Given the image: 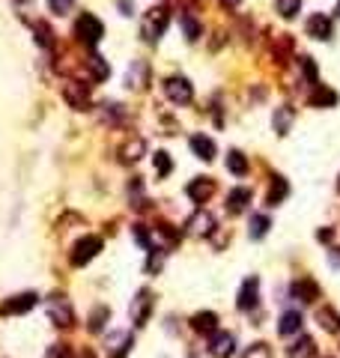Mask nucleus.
I'll use <instances>...</instances> for the list:
<instances>
[{"label":"nucleus","mask_w":340,"mask_h":358,"mask_svg":"<svg viewBox=\"0 0 340 358\" xmlns=\"http://www.w3.org/2000/svg\"><path fill=\"white\" fill-rule=\"evenodd\" d=\"M299 66H301V72H304V78H308L310 84H313V81H317V66H313V60H310V57H301Z\"/></svg>","instance_id":"nucleus-35"},{"label":"nucleus","mask_w":340,"mask_h":358,"mask_svg":"<svg viewBox=\"0 0 340 358\" xmlns=\"http://www.w3.org/2000/svg\"><path fill=\"white\" fill-rule=\"evenodd\" d=\"M81 358H96V355H93V349H84V352H81Z\"/></svg>","instance_id":"nucleus-41"},{"label":"nucleus","mask_w":340,"mask_h":358,"mask_svg":"<svg viewBox=\"0 0 340 358\" xmlns=\"http://www.w3.org/2000/svg\"><path fill=\"white\" fill-rule=\"evenodd\" d=\"M98 251H102V239L98 236H84L75 245V251H72V266H87Z\"/></svg>","instance_id":"nucleus-5"},{"label":"nucleus","mask_w":340,"mask_h":358,"mask_svg":"<svg viewBox=\"0 0 340 358\" xmlns=\"http://www.w3.org/2000/svg\"><path fill=\"white\" fill-rule=\"evenodd\" d=\"M245 358H272V349H268L266 344H254L245 352Z\"/></svg>","instance_id":"nucleus-34"},{"label":"nucleus","mask_w":340,"mask_h":358,"mask_svg":"<svg viewBox=\"0 0 340 358\" xmlns=\"http://www.w3.org/2000/svg\"><path fill=\"white\" fill-rule=\"evenodd\" d=\"M140 152H143V140L134 138L131 143H125V147H123V161H138Z\"/></svg>","instance_id":"nucleus-29"},{"label":"nucleus","mask_w":340,"mask_h":358,"mask_svg":"<svg viewBox=\"0 0 340 358\" xmlns=\"http://www.w3.org/2000/svg\"><path fill=\"white\" fill-rule=\"evenodd\" d=\"M334 102H337V93H334V90L317 84V90H313V96H310V105H313V107H322V105H334Z\"/></svg>","instance_id":"nucleus-26"},{"label":"nucleus","mask_w":340,"mask_h":358,"mask_svg":"<svg viewBox=\"0 0 340 358\" xmlns=\"http://www.w3.org/2000/svg\"><path fill=\"white\" fill-rule=\"evenodd\" d=\"M277 331H281V335H299V331H301V313L299 310H286L281 317Z\"/></svg>","instance_id":"nucleus-20"},{"label":"nucleus","mask_w":340,"mask_h":358,"mask_svg":"<svg viewBox=\"0 0 340 358\" xmlns=\"http://www.w3.org/2000/svg\"><path fill=\"white\" fill-rule=\"evenodd\" d=\"M337 15H340V3H337Z\"/></svg>","instance_id":"nucleus-42"},{"label":"nucleus","mask_w":340,"mask_h":358,"mask_svg":"<svg viewBox=\"0 0 340 358\" xmlns=\"http://www.w3.org/2000/svg\"><path fill=\"white\" fill-rule=\"evenodd\" d=\"M272 125H275L277 134L290 131V125H293V107H277L275 116H272Z\"/></svg>","instance_id":"nucleus-24"},{"label":"nucleus","mask_w":340,"mask_h":358,"mask_svg":"<svg viewBox=\"0 0 340 358\" xmlns=\"http://www.w3.org/2000/svg\"><path fill=\"white\" fill-rule=\"evenodd\" d=\"M36 42H39L42 48H51V27L45 21H36Z\"/></svg>","instance_id":"nucleus-32"},{"label":"nucleus","mask_w":340,"mask_h":358,"mask_svg":"<svg viewBox=\"0 0 340 358\" xmlns=\"http://www.w3.org/2000/svg\"><path fill=\"white\" fill-rule=\"evenodd\" d=\"M286 194H290V185H286V179H284V176H275V179H272V188H268V206H277Z\"/></svg>","instance_id":"nucleus-23"},{"label":"nucleus","mask_w":340,"mask_h":358,"mask_svg":"<svg viewBox=\"0 0 340 358\" xmlns=\"http://www.w3.org/2000/svg\"><path fill=\"white\" fill-rule=\"evenodd\" d=\"M227 170H230L233 176H245V173H248V158L242 156L239 149L227 152Z\"/></svg>","instance_id":"nucleus-25"},{"label":"nucleus","mask_w":340,"mask_h":358,"mask_svg":"<svg viewBox=\"0 0 340 358\" xmlns=\"http://www.w3.org/2000/svg\"><path fill=\"white\" fill-rule=\"evenodd\" d=\"M215 227V218L209 212H197L191 221H188V233H194V236H209Z\"/></svg>","instance_id":"nucleus-15"},{"label":"nucleus","mask_w":340,"mask_h":358,"mask_svg":"<svg viewBox=\"0 0 340 358\" xmlns=\"http://www.w3.org/2000/svg\"><path fill=\"white\" fill-rule=\"evenodd\" d=\"M75 36L84 45H98V39L105 36V27H102V21H98L96 15L84 12V15L78 18V24H75Z\"/></svg>","instance_id":"nucleus-2"},{"label":"nucleus","mask_w":340,"mask_h":358,"mask_svg":"<svg viewBox=\"0 0 340 358\" xmlns=\"http://www.w3.org/2000/svg\"><path fill=\"white\" fill-rule=\"evenodd\" d=\"M72 3H75V0H48L51 12H57V15H63V12H69V9H72Z\"/></svg>","instance_id":"nucleus-37"},{"label":"nucleus","mask_w":340,"mask_h":358,"mask_svg":"<svg viewBox=\"0 0 340 358\" xmlns=\"http://www.w3.org/2000/svg\"><path fill=\"white\" fill-rule=\"evenodd\" d=\"M317 319H319V326H322V328L331 331V335H337V331H340V313H337L334 308H328V304H326V308H319V310H317Z\"/></svg>","instance_id":"nucleus-19"},{"label":"nucleus","mask_w":340,"mask_h":358,"mask_svg":"<svg viewBox=\"0 0 340 358\" xmlns=\"http://www.w3.org/2000/svg\"><path fill=\"white\" fill-rule=\"evenodd\" d=\"M257 290H259V281L257 277H248L239 290V310H251L257 304Z\"/></svg>","instance_id":"nucleus-14"},{"label":"nucleus","mask_w":340,"mask_h":358,"mask_svg":"<svg viewBox=\"0 0 340 358\" xmlns=\"http://www.w3.org/2000/svg\"><path fill=\"white\" fill-rule=\"evenodd\" d=\"M182 30H185V39H188V42L200 39V24H197L194 15H182Z\"/></svg>","instance_id":"nucleus-28"},{"label":"nucleus","mask_w":340,"mask_h":358,"mask_svg":"<svg viewBox=\"0 0 340 358\" xmlns=\"http://www.w3.org/2000/svg\"><path fill=\"white\" fill-rule=\"evenodd\" d=\"M317 355V344H313V337L301 335L299 340H293L290 346H286V358H313Z\"/></svg>","instance_id":"nucleus-13"},{"label":"nucleus","mask_w":340,"mask_h":358,"mask_svg":"<svg viewBox=\"0 0 340 358\" xmlns=\"http://www.w3.org/2000/svg\"><path fill=\"white\" fill-rule=\"evenodd\" d=\"M152 165H156V173H158V176H167L170 170H173V165H170V156H167V152H156Z\"/></svg>","instance_id":"nucleus-31"},{"label":"nucleus","mask_w":340,"mask_h":358,"mask_svg":"<svg viewBox=\"0 0 340 358\" xmlns=\"http://www.w3.org/2000/svg\"><path fill=\"white\" fill-rule=\"evenodd\" d=\"M120 9H123V15H131L134 3H131V0H120Z\"/></svg>","instance_id":"nucleus-39"},{"label":"nucleus","mask_w":340,"mask_h":358,"mask_svg":"<svg viewBox=\"0 0 340 358\" xmlns=\"http://www.w3.org/2000/svg\"><path fill=\"white\" fill-rule=\"evenodd\" d=\"M134 239L140 242L143 248L147 251H152V242H149V233H147V227H143V224H138V227H134Z\"/></svg>","instance_id":"nucleus-36"},{"label":"nucleus","mask_w":340,"mask_h":358,"mask_svg":"<svg viewBox=\"0 0 340 358\" xmlns=\"http://www.w3.org/2000/svg\"><path fill=\"white\" fill-rule=\"evenodd\" d=\"M125 84L134 87V90H143L149 84V66L143 60H131L129 72H125Z\"/></svg>","instance_id":"nucleus-11"},{"label":"nucleus","mask_w":340,"mask_h":358,"mask_svg":"<svg viewBox=\"0 0 340 358\" xmlns=\"http://www.w3.org/2000/svg\"><path fill=\"white\" fill-rule=\"evenodd\" d=\"M248 203H251V188H233V191L227 194V206H230V212H242Z\"/></svg>","instance_id":"nucleus-21"},{"label":"nucleus","mask_w":340,"mask_h":358,"mask_svg":"<svg viewBox=\"0 0 340 358\" xmlns=\"http://www.w3.org/2000/svg\"><path fill=\"white\" fill-rule=\"evenodd\" d=\"M164 93H167V98L170 102H176V105H188L194 98V90H191V84H188L185 78H167L164 81Z\"/></svg>","instance_id":"nucleus-6"},{"label":"nucleus","mask_w":340,"mask_h":358,"mask_svg":"<svg viewBox=\"0 0 340 358\" xmlns=\"http://www.w3.org/2000/svg\"><path fill=\"white\" fill-rule=\"evenodd\" d=\"M63 98L75 111H89V90L84 84H78V81H66L63 84Z\"/></svg>","instance_id":"nucleus-4"},{"label":"nucleus","mask_w":340,"mask_h":358,"mask_svg":"<svg viewBox=\"0 0 340 358\" xmlns=\"http://www.w3.org/2000/svg\"><path fill=\"white\" fill-rule=\"evenodd\" d=\"M299 9H301V0H277V12L284 18H295Z\"/></svg>","instance_id":"nucleus-30"},{"label":"nucleus","mask_w":340,"mask_h":358,"mask_svg":"<svg viewBox=\"0 0 340 358\" xmlns=\"http://www.w3.org/2000/svg\"><path fill=\"white\" fill-rule=\"evenodd\" d=\"M105 319H107V308H96L93 317H89V331H98L105 326Z\"/></svg>","instance_id":"nucleus-33"},{"label":"nucleus","mask_w":340,"mask_h":358,"mask_svg":"<svg viewBox=\"0 0 340 358\" xmlns=\"http://www.w3.org/2000/svg\"><path fill=\"white\" fill-rule=\"evenodd\" d=\"M221 3H224V6H239L242 0H221Z\"/></svg>","instance_id":"nucleus-40"},{"label":"nucleus","mask_w":340,"mask_h":358,"mask_svg":"<svg viewBox=\"0 0 340 358\" xmlns=\"http://www.w3.org/2000/svg\"><path fill=\"white\" fill-rule=\"evenodd\" d=\"M191 152H194L197 158H203V161H212L215 158L212 138H206V134H194V138H191Z\"/></svg>","instance_id":"nucleus-16"},{"label":"nucleus","mask_w":340,"mask_h":358,"mask_svg":"<svg viewBox=\"0 0 340 358\" xmlns=\"http://www.w3.org/2000/svg\"><path fill=\"white\" fill-rule=\"evenodd\" d=\"M167 24H170V12H167L164 6H156V9H149V12L143 15V21H140V36H143L147 42H158L161 36H164Z\"/></svg>","instance_id":"nucleus-1"},{"label":"nucleus","mask_w":340,"mask_h":358,"mask_svg":"<svg viewBox=\"0 0 340 358\" xmlns=\"http://www.w3.org/2000/svg\"><path fill=\"white\" fill-rule=\"evenodd\" d=\"M48 317L54 326H63L69 328L72 322H75V313H72V304L66 295H54V299H48Z\"/></svg>","instance_id":"nucleus-3"},{"label":"nucleus","mask_w":340,"mask_h":358,"mask_svg":"<svg viewBox=\"0 0 340 358\" xmlns=\"http://www.w3.org/2000/svg\"><path fill=\"white\" fill-rule=\"evenodd\" d=\"M233 349H236V340H233V335H227V331H218V335L212 337V344H209L212 358H230Z\"/></svg>","instance_id":"nucleus-12"},{"label":"nucleus","mask_w":340,"mask_h":358,"mask_svg":"<svg viewBox=\"0 0 340 358\" xmlns=\"http://www.w3.org/2000/svg\"><path fill=\"white\" fill-rule=\"evenodd\" d=\"M268 227H272V224H268L266 215H254V218H251V224H248L251 239H263L266 233H268Z\"/></svg>","instance_id":"nucleus-27"},{"label":"nucleus","mask_w":340,"mask_h":358,"mask_svg":"<svg viewBox=\"0 0 340 358\" xmlns=\"http://www.w3.org/2000/svg\"><path fill=\"white\" fill-rule=\"evenodd\" d=\"M331 33H334V24H331V18L328 15H322V12H317V15H310L308 18V36H313V39H331Z\"/></svg>","instance_id":"nucleus-9"},{"label":"nucleus","mask_w":340,"mask_h":358,"mask_svg":"<svg viewBox=\"0 0 340 358\" xmlns=\"http://www.w3.org/2000/svg\"><path fill=\"white\" fill-rule=\"evenodd\" d=\"M45 358H69V346H63V344H54L51 349H48V355Z\"/></svg>","instance_id":"nucleus-38"},{"label":"nucleus","mask_w":340,"mask_h":358,"mask_svg":"<svg viewBox=\"0 0 340 358\" xmlns=\"http://www.w3.org/2000/svg\"><path fill=\"white\" fill-rule=\"evenodd\" d=\"M36 302H39L36 293H21V295H15V299H6L0 304V313H3V317H9V313H27Z\"/></svg>","instance_id":"nucleus-8"},{"label":"nucleus","mask_w":340,"mask_h":358,"mask_svg":"<svg viewBox=\"0 0 340 358\" xmlns=\"http://www.w3.org/2000/svg\"><path fill=\"white\" fill-rule=\"evenodd\" d=\"M149 310H152V295H149V290H140L131 299V322L134 326H147Z\"/></svg>","instance_id":"nucleus-7"},{"label":"nucleus","mask_w":340,"mask_h":358,"mask_svg":"<svg viewBox=\"0 0 340 358\" xmlns=\"http://www.w3.org/2000/svg\"><path fill=\"white\" fill-rule=\"evenodd\" d=\"M215 326H218V317L212 310H200L191 317V328L200 331V335H209V331H215Z\"/></svg>","instance_id":"nucleus-18"},{"label":"nucleus","mask_w":340,"mask_h":358,"mask_svg":"<svg viewBox=\"0 0 340 358\" xmlns=\"http://www.w3.org/2000/svg\"><path fill=\"white\" fill-rule=\"evenodd\" d=\"M293 295H299L301 302H317L319 299V286L310 281V277H301V281L293 284Z\"/></svg>","instance_id":"nucleus-17"},{"label":"nucleus","mask_w":340,"mask_h":358,"mask_svg":"<svg viewBox=\"0 0 340 358\" xmlns=\"http://www.w3.org/2000/svg\"><path fill=\"white\" fill-rule=\"evenodd\" d=\"M87 69H89V78H93V81H105L107 75H111V66H107V60L98 57V54H93V57L87 60Z\"/></svg>","instance_id":"nucleus-22"},{"label":"nucleus","mask_w":340,"mask_h":358,"mask_svg":"<svg viewBox=\"0 0 340 358\" xmlns=\"http://www.w3.org/2000/svg\"><path fill=\"white\" fill-rule=\"evenodd\" d=\"M185 194L191 197L194 203H206L209 200V197L215 194V182L209 176H203V179H191V182H188V188H185Z\"/></svg>","instance_id":"nucleus-10"}]
</instances>
